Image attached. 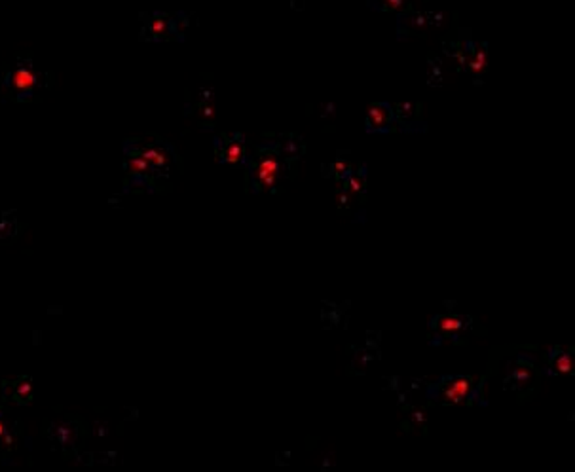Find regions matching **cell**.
Here are the masks:
<instances>
[{
	"label": "cell",
	"mask_w": 575,
	"mask_h": 472,
	"mask_svg": "<svg viewBox=\"0 0 575 472\" xmlns=\"http://www.w3.org/2000/svg\"><path fill=\"white\" fill-rule=\"evenodd\" d=\"M52 76L36 67L33 55L21 52L12 61H8L2 73V89L14 103L34 101L50 86Z\"/></svg>",
	"instance_id": "obj_1"
},
{
	"label": "cell",
	"mask_w": 575,
	"mask_h": 472,
	"mask_svg": "<svg viewBox=\"0 0 575 472\" xmlns=\"http://www.w3.org/2000/svg\"><path fill=\"white\" fill-rule=\"evenodd\" d=\"M4 397L15 404H29L33 400V381L27 376L10 379L4 383Z\"/></svg>",
	"instance_id": "obj_2"
},
{
	"label": "cell",
	"mask_w": 575,
	"mask_h": 472,
	"mask_svg": "<svg viewBox=\"0 0 575 472\" xmlns=\"http://www.w3.org/2000/svg\"><path fill=\"white\" fill-rule=\"evenodd\" d=\"M50 438H52V442L63 445V448L73 445L74 440H78V427L74 421H71V423H55L50 429Z\"/></svg>",
	"instance_id": "obj_3"
},
{
	"label": "cell",
	"mask_w": 575,
	"mask_h": 472,
	"mask_svg": "<svg viewBox=\"0 0 575 472\" xmlns=\"http://www.w3.org/2000/svg\"><path fill=\"white\" fill-rule=\"evenodd\" d=\"M469 391V383L465 381V379H458L454 385L450 387L449 391H446V399L452 400V402H458V400H462L463 397H465V392Z\"/></svg>",
	"instance_id": "obj_4"
},
{
	"label": "cell",
	"mask_w": 575,
	"mask_h": 472,
	"mask_svg": "<svg viewBox=\"0 0 575 472\" xmlns=\"http://www.w3.org/2000/svg\"><path fill=\"white\" fill-rule=\"evenodd\" d=\"M10 423L6 421V418L0 413V442H10Z\"/></svg>",
	"instance_id": "obj_5"
},
{
	"label": "cell",
	"mask_w": 575,
	"mask_h": 472,
	"mask_svg": "<svg viewBox=\"0 0 575 472\" xmlns=\"http://www.w3.org/2000/svg\"><path fill=\"white\" fill-rule=\"evenodd\" d=\"M460 326V320H442V330H446V332H450V330H456Z\"/></svg>",
	"instance_id": "obj_6"
}]
</instances>
